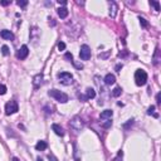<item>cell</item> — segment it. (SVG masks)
<instances>
[{
  "label": "cell",
  "instance_id": "22",
  "mask_svg": "<svg viewBox=\"0 0 161 161\" xmlns=\"http://www.w3.org/2000/svg\"><path fill=\"white\" fill-rule=\"evenodd\" d=\"M111 126H112V121H111V120H107L106 122H103V124H102V127L103 128H110Z\"/></svg>",
  "mask_w": 161,
  "mask_h": 161
},
{
  "label": "cell",
  "instance_id": "1",
  "mask_svg": "<svg viewBox=\"0 0 161 161\" xmlns=\"http://www.w3.org/2000/svg\"><path fill=\"white\" fill-rule=\"evenodd\" d=\"M135 81L137 86H145L147 82V73L144 69H137L135 72Z\"/></svg>",
  "mask_w": 161,
  "mask_h": 161
},
{
  "label": "cell",
  "instance_id": "23",
  "mask_svg": "<svg viewBox=\"0 0 161 161\" xmlns=\"http://www.w3.org/2000/svg\"><path fill=\"white\" fill-rule=\"evenodd\" d=\"M150 5L155 6V10L156 11H160V4H159V1H150Z\"/></svg>",
  "mask_w": 161,
  "mask_h": 161
},
{
  "label": "cell",
  "instance_id": "33",
  "mask_svg": "<svg viewBox=\"0 0 161 161\" xmlns=\"http://www.w3.org/2000/svg\"><path fill=\"white\" fill-rule=\"evenodd\" d=\"M78 97H79V100H82V101H87V100H88L86 96H82V94H79V96H78Z\"/></svg>",
  "mask_w": 161,
  "mask_h": 161
},
{
  "label": "cell",
  "instance_id": "15",
  "mask_svg": "<svg viewBox=\"0 0 161 161\" xmlns=\"http://www.w3.org/2000/svg\"><path fill=\"white\" fill-rule=\"evenodd\" d=\"M47 147H48V145H47V142L45 141H38L37 142V145H35V149L38 150V151H43V150H45Z\"/></svg>",
  "mask_w": 161,
  "mask_h": 161
},
{
  "label": "cell",
  "instance_id": "9",
  "mask_svg": "<svg viewBox=\"0 0 161 161\" xmlns=\"http://www.w3.org/2000/svg\"><path fill=\"white\" fill-rule=\"evenodd\" d=\"M0 37H1L3 39H5V40H13L14 39V34H13L10 30H6V29L0 31Z\"/></svg>",
  "mask_w": 161,
  "mask_h": 161
},
{
  "label": "cell",
  "instance_id": "32",
  "mask_svg": "<svg viewBox=\"0 0 161 161\" xmlns=\"http://www.w3.org/2000/svg\"><path fill=\"white\" fill-rule=\"evenodd\" d=\"M0 4H1L3 6H6V5L10 4V1H6V0H3V1H0Z\"/></svg>",
  "mask_w": 161,
  "mask_h": 161
},
{
  "label": "cell",
  "instance_id": "17",
  "mask_svg": "<svg viewBox=\"0 0 161 161\" xmlns=\"http://www.w3.org/2000/svg\"><path fill=\"white\" fill-rule=\"evenodd\" d=\"M121 93H122V88L121 87H116L115 90L112 91V96L113 97H120L121 96Z\"/></svg>",
  "mask_w": 161,
  "mask_h": 161
},
{
  "label": "cell",
  "instance_id": "26",
  "mask_svg": "<svg viewBox=\"0 0 161 161\" xmlns=\"http://www.w3.org/2000/svg\"><path fill=\"white\" fill-rule=\"evenodd\" d=\"M6 93V87L4 86V84H0V94H5Z\"/></svg>",
  "mask_w": 161,
  "mask_h": 161
},
{
  "label": "cell",
  "instance_id": "3",
  "mask_svg": "<svg viewBox=\"0 0 161 161\" xmlns=\"http://www.w3.org/2000/svg\"><path fill=\"white\" fill-rule=\"evenodd\" d=\"M83 127H84V121L79 117V116H75V117L72 118V121H71V128L73 131L78 132V131L83 130Z\"/></svg>",
  "mask_w": 161,
  "mask_h": 161
},
{
  "label": "cell",
  "instance_id": "11",
  "mask_svg": "<svg viewBox=\"0 0 161 161\" xmlns=\"http://www.w3.org/2000/svg\"><path fill=\"white\" fill-rule=\"evenodd\" d=\"M52 130L55 132V135H58V136H64V131H63V128L61 127L59 125H57V124H53L52 125Z\"/></svg>",
  "mask_w": 161,
  "mask_h": 161
},
{
  "label": "cell",
  "instance_id": "34",
  "mask_svg": "<svg viewBox=\"0 0 161 161\" xmlns=\"http://www.w3.org/2000/svg\"><path fill=\"white\" fill-rule=\"evenodd\" d=\"M122 68V64H117V65H116V71H117V72H120V69H121Z\"/></svg>",
  "mask_w": 161,
  "mask_h": 161
},
{
  "label": "cell",
  "instance_id": "29",
  "mask_svg": "<svg viewBox=\"0 0 161 161\" xmlns=\"http://www.w3.org/2000/svg\"><path fill=\"white\" fill-rule=\"evenodd\" d=\"M48 159H49L50 161H58V160H57V157L53 155V154H49V155H48Z\"/></svg>",
  "mask_w": 161,
  "mask_h": 161
},
{
  "label": "cell",
  "instance_id": "2",
  "mask_svg": "<svg viewBox=\"0 0 161 161\" xmlns=\"http://www.w3.org/2000/svg\"><path fill=\"white\" fill-rule=\"evenodd\" d=\"M48 94L50 97H53L55 101L61 102V103H65L68 101V96H67V94L61 92V91H58V90H50L48 92Z\"/></svg>",
  "mask_w": 161,
  "mask_h": 161
},
{
  "label": "cell",
  "instance_id": "25",
  "mask_svg": "<svg viewBox=\"0 0 161 161\" xmlns=\"http://www.w3.org/2000/svg\"><path fill=\"white\" fill-rule=\"evenodd\" d=\"M155 61H154V64L155 65H157L159 64V48H156V53H155Z\"/></svg>",
  "mask_w": 161,
  "mask_h": 161
},
{
  "label": "cell",
  "instance_id": "8",
  "mask_svg": "<svg viewBox=\"0 0 161 161\" xmlns=\"http://www.w3.org/2000/svg\"><path fill=\"white\" fill-rule=\"evenodd\" d=\"M117 10H118V6L116 4L115 1H110V17L112 19L116 18V15H117Z\"/></svg>",
  "mask_w": 161,
  "mask_h": 161
},
{
  "label": "cell",
  "instance_id": "37",
  "mask_svg": "<svg viewBox=\"0 0 161 161\" xmlns=\"http://www.w3.org/2000/svg\"><path fill=\"white\" fill-rule=\"evenodd\" d=\"M37 161H43V160L40 159V157H38V159H37Z\"/></svg>",
  "mask_w": 161,
  "mask_h": 161
},
{
  "label": "cell",
  "instance_id": "7",
  "mask_svg": "<svg viewBox=\"0 0 161 161\" xmlns=\"http://www.w3.org/2000/svg\"><path fill=\"white\" fill-rule=\"evenodd\" d=\"M29 54V49L27 45H21V48L19 49V52L17 53V58L18 59H25Z\"/></svg>",
  "mask_w": 161,
  "mask_h": 161
},
{
  "label": "cell",
  "instance_id": "24",
  "mask_svg": "<svg viewBox=\"0 0 161 161\" xmlns=\"http://www.w3.org/2000/svg\"><path fill=\"white\" fill-rule=\"evenodd\" d=\"M1 53L4 55H9V48H8V45H3L1 47Z\"/></svg>",
  "mask_w": 161,
  "mask_h": 161
},
{
  "label": "cell",
  "instance_id": "28",
  "mask_svg": "<svg viewBox=\"0 0 161 161\" xmlns=\"http://www.w3.org/2000/svg\"><path fill=\"white\" fill-rule=\"evenodd\" d=\"M58 49H59V50H64V49H65V44L63 43V42H59V43H58Z\"/></svg>",
  "mask_w": 161,
  "mask_h": 161
},
{
  "label": "cell",
  "instance_id": "27",
  "mask_svg": "<svg viewBox=\"0 0 161 161\" xmlns=\"http://www.w3.org/2000/svg\"><path fill=\"white\" fill-rule=\"evenodd\" d=\"M64 57H65V59H68L69 62H73V55H72L71 53H65Z\"/></svg>",
  "mask_w": 161,
  "mask_h": 161
},
{
  "label": "cell",
  "instance_id": "6",
  "mask_svg": "<svg viewBox=\"0 0 161 161\" xmlns=\"http://www.w3.org/2000/svg\"><path fill=\"white\" fill-rule=\"evenodd\" d=\"M79 57L82 61H88L91 58V48L87 44H83L81 47V52H79Z\"/></svg>",
  "mask_w": 161,
  "mask_h": 161
},
{
  "label": "cell",
  "instance_id": "36",
  "mask_svg": "<svg viewBox=\"0 0 161 161\" xmlns=\"http://www.w3.org/2000/svg\"><path fill=\"white\" fill-rule=\"evenodd\" d=\"M13 161H20V160H19L18 157H13Z\"/></svg>",
  "mask_w": 161,
  "mask_h": 161
},
{
  "label": "cell",
  "instance_id": "10",
  "mask_svg": "<svg viewBox=\"0 0 161 161\" xmlns=\"http://www.w3.org/2000/svg\"><path fill=\"white\" fill-rule=\"evenodd\" d=\"M42 83H43V74H37L35 77H34V79H33V84H34V88H39L40 86H42Z\"/></svg>",
  "mask_w": 161,
  "mask_h": 161
},
{
  "label": "cell",
  "instance_id": "35",
  "mask_svg": "<svg viewBox=\"0 0 161 161\" xmlns=\"http://www.w3.org/2000/svg\"><path fill=\"white\" fill-rule=\"evenodd\" d=\"M156 102H157V103H160V93H157V94H156Z\"/></svg>",
  "mask_w": 161,
  "mask_h": 161
},
{
  "label": "cell",
  "instance_id": "16",
  "mask_svg": "<svg viewBox=\"0 0 161 161\" xmlns=\"http://www.w3.org/2000/svg\"><path fill=\"white\" fill-rule=\"evenodd\" d=\"M86 97L88 100H90V98H94V97H96V92H94L93 88H87V90H86Z\"/></svg>",
  "mask_w": 161,
  "mask_h": 161
},
{
  "label": "cell",
  "instance_id": "18",
  "mask_svg": "<svg viewBox=\"0 0 161 161\" xmlns=\"http://www.w3.org/2000/svg\"><path fill=\"white\" fill-rule=\"evenodd\" d=\"M138 20H140V24H141V27H144V28H147V27H149V23H147V21H146V19H145V18H138Z\"/></svg>",
  "mask_w": 161,
  "mask_h": 161
},
{
  "label": "cell",
  "instance_id": "14",
  "mask_svg": "<svg viewBox=\"0 0 161 161\" xmlns=\"http://www.w3.org/2000/svg\"><path fill=\"white\" fill-rule=\"evenodd\" d=\"M57 13H58V15L62 19H64V18L68 17V9L67 8H59V9H57Z\"/></svg>",
  "mask_w": 161,
  "mask_h": 161
},
{
  "label": "cell",
  "instance_id": "19",
  "mask_svg": "<svg viewBox=\"0 0 161 161\" xmlns=\"http://www.w3.org/2000/svg\"><path fill=\"white\" fill-rule=\"evenodd\" d=\"M154 111H155V106L149 107V110H147V115H151V113H152V115L155 116V117H159V115H157V113H155Z\"/></svg>",
  "mask_w": 161,
  "mask_h": 161
},
{
  "label": "cell",
  "instance_id": "13",
  "mask_svg": "<svg viewBox=\"0 0 161 161\" xmlns=\"http://www.w3.org/2000/svg\"><path fill=\"white\" fill-rule=\"evenodd\" d=\"M116 82V77H115V74H111V73H108L105 77V83L106 84H108V86H111V84H113Z\"/></svg>",
  "mask_w": 161,
  "mask_h": 161
},
{
  "label": "cell",
  "instance_id": "21",
  "mask_svg": "<svg viewBox=\"0 0 161 161\" xmlns=\"http://www.w3.org/2000/svg\"><path fill=\"white\" fill-rule=\"evenodd\" d=\"M122 157H124V151H118L117 156L113 159V161H122Z\"/></svg>",
  "mask_w": 161,
  "mask_h": 161
},
{
  "label": "cell",
  "instance_id": "4",
  "mask_svg": "<svg viewBox=\"0 0 161 161\" xmlns=\"http://www.w3.org/2000/svg\"><path fill=\"white\" fill-rule=\"evenodd\" d=\"M58 79L62 84L69 86V84L73 83V75H72L71 73H68V72H62V73L58 74Z\"/></svg>",
  "mask_w": 161,
  "mask_h": 161
},
{
  "label": "cell",
  "instance_id": "31",
  "mask_svg": "<svg viewBox=\"0 0 161 161\" xmlns=\"http://www.w3.org/2000/svg\"><path fill=\"white\" fill-rule=\"evenodd\" d=\"M132 124H134V120H130V121H128L127 124H126V125L124 126V128H128V127H130V126H131Z\"/></svg>",
  "mask_w": 161,
  "mask_h": 161
},
{
  "label": "cell",
  "instance_id": "12",
  "mask_svg": "<svg viewBox=\"0 0 161 161\" xmlns=\"http://www.w3.org/2000/svg\"><path fill=\"white\" fill-rule=\"evenodd\" d=\"M112 116H113V112L111 111V110H105V111L101 113L100 118L101 120H111Z\"/></svg>",
  "mask_w": 161,
  "mask_h": 161
},
{
  "label": "cell",
  "instance_id": "20",
  "mask_svg": "<svg viewBox=\"0 0 161 161\" xmlns=\"http://www.w3.org/2000/svg\"><path fill=\"white\" fill-rule=\"evenodd\" d=\"M17 5L20 6V8H25L28 5V1L27 0H19V1H17Z\"/></svg>",
  "mask_w": 161,
  "mask_h": 161
},
{
  "label": "cell",
  "instance_id": "5",
  "mask_svg": "<svg viewBox=\"0 0 161 161\" xmlns=\"http://www.w3.org/2000/svg\"><path fill=\"white\" fill-rule=\"evenodd\" d=\"M18 110H19V106H18L17 101H10V102H8L5 105V113L8 116L14 115L15 112H18Z\"/></svg>",
  "mask_w": 161,
  "mask_h": 161
},
{
  "label": "cell",
  "instance_id": "30",
  "mask_svg": "<svg viewBox=\"0 0 161 161\" xmlns=\"http://www.w3.org/2000/svg\"><path fill=\"white\" fill-rule=\"evenodd\" d=\"M73 63H74L75 68H78V69H82V68H83V64H82V63H77V62H74V61H73Z\"/></svg>",
  "mask_w": 161,
  "mask_h": 161
}]
</instances>
